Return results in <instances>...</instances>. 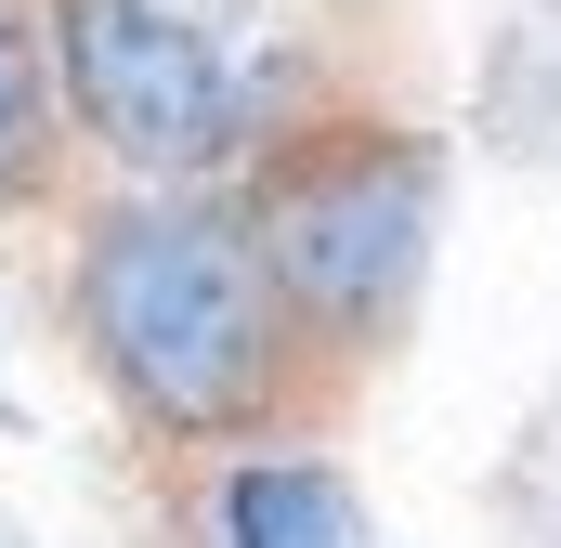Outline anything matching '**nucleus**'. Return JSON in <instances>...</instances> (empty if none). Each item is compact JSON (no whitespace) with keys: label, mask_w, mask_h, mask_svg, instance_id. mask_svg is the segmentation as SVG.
I'll return each instance as SVG.
<instances>
[{"label":"nucleus","mask_w":561,"mask_h":548,"mask_svg":"<svg viewBox=\"0 0 561 548\" xmlns=\"http://www.w3.org/2000/svg\"><path fill=\"white\" fill-rule=\"evenodd\" d=\"M66 327H79V366L170 444H236L249 418H275L300 353L275 274L249 249V209L209 183L105 196L66 262Z\"/></svg>","instance_id":"nucleus-1"},{"label":"nucleus","mask_w":561,"mask_h":548,"mask_svg":"<svg viewBox=\"0 0 561 548\" xmlns=\"http://www.w3.org/2000/svg\"><path fill=\"white\" fill-rule=\"evenodd\" d=\"M262 196L249 209V249L275 274L287 327L300 340H392L431 287V236H444V157L419 132H313V144H262Z\"/></svg>","instance_id":"nucleus-2"},{"label":"nucleus","mask_w":561,"mask_h":548,"mask_svg":"<svg viewBox=\"0 0 561 548\" xmlns=\"http://www.w3.org/2000/svg\"><path fill=\"white\" fill-rule=\"evenodd\" d=\"M39 13H53L66 132L131 183H209L275 144V79L262 53H236V26L183 0H39Z\"/></svg>","instance_id":"nucleus-3"},{"label":"nucleus","mask_w":561,"mask_h":548,"mask_svg":"<svg viewBox=\"0 0 561 548\" xmlns=\"http://www.w3.org/2000/svg\"><path fill=\"white\" fill-rule=\"evenodd\" d=\"M209 548H379L366 483L313 444H236L209 470Z\"/></svg>","instance_id":"nucleus-4"},{"label":"nucleus","mask_w":561,"mask_h":548,"mask_svg":"<svg viewBox=\"0 0 561 548\" xmlns=\"http://www.w3.org/2000/svg\"><path fill=\"white\" fill-rule=\"evenodd\" d=\"M53 157H66V92H53V13H39V0H0V222L53 196Z\"/></svg>","instance_id":"nucleus-5"},{"label":"nucleus","mask_w":561,"mask_h":548,"mask_svg":"<svg viewBox=\"0 0 561 548\" xmlns=\"http://www.w3.org/2000/svg\"><path fill=\"white\" fill-rule=\"evenodd\" d=\"M483 144L496 157H561V0H523V26L483 66Z\"/></svg>","instance_id":"nucleus-6"},{"label":"nucleus","mask_w":561,"mask_h":548,"mask_svg":"<svg viewBox=\"0 0 561 548\" xmlns=\"http://www.w3.org/2000/svg\"><path fill=\"white\" fill-rule=\"evenodd\" d=\"M183 13H209V26H236V13H249V0H183Z\"/></svg>","instance_id":"nucleus-7"}]
</instances>
